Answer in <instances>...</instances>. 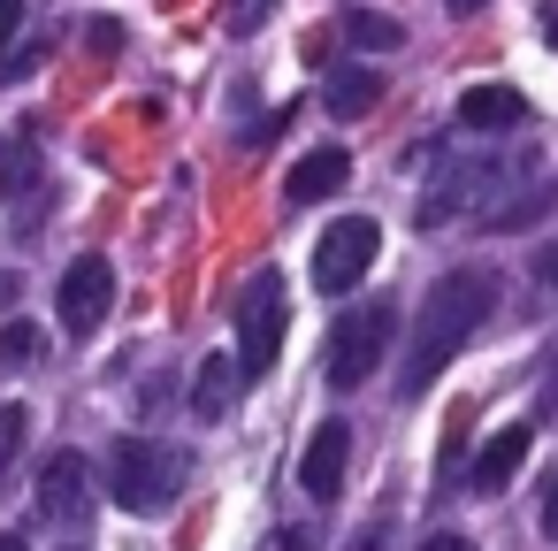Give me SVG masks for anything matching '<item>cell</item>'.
<instances>
[{
    "instance_id": "cell-1",
    "label": "cell",
    "mask_w": 558,
    "mask_h": 551,
    "mask_svg": "<svg viewBox=\"0 0 558 551\" xmlns=\"http://www.w3.org/2000/svg\"><path fill=\"white\" fill-rule=\"evenodd\" d=\"M489 307H497V268H451V276H436V291H428L421 314H413V345H405L398 391L421 398V391L451 368V352L489 322Z\"/></svg>"
},
{
    "instance_id": "cell-2",
    "label": "cell",
    "mask_w": 558,
    "mask_h": 551,
    "mask_svg": "<svg viewBox=\"0 0 558 551\" xmlns=\"http://www.w3.org/2000/svg\"><path fill=\"white\" fill-rule=\"evenodd\" d=\"M184 475H192V459L169 436H123L116 459H108V490H116L123 513H169L177 490H184Z\"/></svg>"
},
{
    "instance_id": "cell-3",
    "label": "cell",
    "mask_w": 558,
    "mask_h": 551,
    "mask_svg": "<svg viewBox=\"0 0 558 551\" xmlns=\"http://www.w3.org/2000/svg\"><path fill=\"white\" fill-rule=\"evenodd\" d=\"M390 352V299H367V307H344L329 322V352H322V375L329 391H360Z\"/></svg>"
},
{
    "instance_id": "cell-4",
    "label": "cell",
    "mask_w": 558,
    "mask_h": 551,
    "mask_svg": "<svg viewBox=\"0 0 558 551\" xmlns=\"http://www.w3.org/2000/svg\"><path fill=\"white\" fill-rule=\"evenodd\" d=\"M505 184H512V169L489 161V154H459V161H444V169L428 177V192H421V230H444V223L482 215L489 192H505Z\"/></svg>"
},
{
    "instance_id": "cell-5",
    "label": "cell",
    "mask_w": 558,
    "mask_h": 551,
    "mask_svg": "<svg viewBox=\"0 0 558 551\" xmlns=\"http://www.w3.org/2000/svg\"><path fill=\"white\" fill-rule=\"evenodd\" d=\"M230 314H238V375L253 383V375H268L276 352H283V276H276V268L245 276V291H238Z\"/></svg>"
},
{
    "instance_id": "cell-6",
    "label": "cell",
    "mask_w": 558,
    "mask_h": 551,
    "mask_svg": "<svg viewBox=\"0 0 558 551\" xmlns=\"http://www.w3.org/2000/svg\"><path fill=\"white\" fill-rule=\"evenodd\" d=\"M375 253H383V230H375L367 215H344V223H329V238L314 245V284H322V291H360V276L375 268Z\"/></svg>"
},
{
    "instance_id": "cell-7",
    "label": "cell",
    "mask_w": 558,
    "mask_h": 551,
    "mask_svg": "<svg viewBox=\"0 0 558 551\" xmlns=\"http://www.w3.org/2000/svg\"><path fill=\"white\" fill-rule=\"evenodd\" d=\"M54 307H62V330H70V337H93V330L108 322V307H116V268H108L100 253L70 261V268H62Z\"/></svg>"
},
{
    "instance_id": "cell-8",
    "label": "cell",
    "mask_w": 558,
    "mask_h": 551,
    "mask_svg": "<svg viewBox=\"0 0 558 551\" xmlns=\"http://www.w3.org/2000/svg\"><path fill=\"white\" fill-rule=\"evenodd\" d=\"M39 513H47L54 528H77V520L93 513V467H85V452H54V459L39 467Z\"/></svg>"
},
{
    "instance_id": "cell-9",
    "label": "cell",
    "mask_w": 558,
    "mask_h": 551,
    "mask_svg": "<svg viewBox=\"0 0 558 551\" xmlns=\"http://www.w3.org/2000/svg\"><path fill=\"white\" fill-rule=\"evenodd\" d=\"M527 452H535V429H527V421L497 429V436L474 452V475H466V490H474V498H497V490H505V482L527 467Z\"/></svg>"
},
{
    "instance_id": "cell-10",
    "label": "cell",
    "mask_w": 558,
    "mask_h": 551,
    "mask_svg": "<svg viewBox=\"0 0 558 551\" xmlns=\"http://www.w3.org/2000/svg\"><path fill=\"white\" fill-rule=\"evenodd\" d=\"M459 123H466L474 139H505V131L527 123V100H520L512 85H466V93H459Z\"/></svg>"
},
{
    "instance_id": "cell-11",
    "label": "cell",
    "mask_w": 558,
    "mask_h": 551,
    "mask_svg": "<svg viewBox=\"0 0 558 551\" xmlns=\"http://www.w3.org/2000/svg\"><path fill=\"white\" fill-rule=\"evenodd\" d=\"M344 177H352V154H344V146H314V154H299V161H291L283 192H291V207H314V200L344 192Z\"/></svg>"
},
{
    "instance_id": "cell-12",
    "label": "cell",
    "mask_w": 558,
    "mask_h": 551,
    "mask_svg": "<svg viewBox=\"0 0 558 551\" xmlns=\"http://www.w3.org/2000/svg\"><path fill=\"white\" fill-rule=\"evenodd\" d=\"M344 459H352V429H344V421H322L314 444H306V459H299V490H306V498H329V490L344 482Z\"/></svg>"
},
{
    "instance_id": "cell-13",
    "label": "cell",
    "mask_w": 558,
    "mask_h": 551,
    "mask_svg": "<svg viewBox=\"0 0 558 551\" xmlns=\"http://www.w3.org/2000/svg\"><path fill=\"white\" fill-rule=\"evenodd\" d=\"M322 100H329L337 123H352V116H367V108L383 100V70H375V62H344V70H329Z\"/></svg>"
},
{
    "instance_id": "cell-14",
    "label": "cell",
    "mask_w": 558,
    "mask_h": 551,
    "mask_svg": "<svg viewBox=\"0 0 558 551\" xmlns=\"http://www.w3.org/2000/svg\"><path fill=\"white\" fill-rule=\"evenodd\" d=\"M550 207H558V184H550V177H535L520 200L505 192L497 207H482V230H527V223H535V215H550Z\"/></svg>"
},
{
    "instance_id": "cell-15",
    "label": "cell",
    "mask_w": 558,
    "mask_h": 551,
    "mask_svg": "<svg viewBox=\"0 0 558 551\" xmlns=\"http://www.w3.org/2000/svg\"><path fill=\"white\" fill-rule=\"evenodd\" d=\"M344 39H352L360 55H398V47H405V24L383 16V9H344Z\"/></svg>"
},
{
    "instance_id": "cell-16",
    "label": "cell",
    "mask_w": 558,
    "mask_h": 551,
    "mask_svg": "<svg viewBox=\"0 0 558 551\" xmlns=\"http://www.w3.org/2000/svg\"><path fill=\"white\" fill-rule=\"evenodd\" d=\"M238 383H245V375H238V360H207V368H199V383H192L199 421H222V414L238 406Z\"/></svg>"
},
{
    "instance_id": "cell-17",
    "label": "cell",
    "mask_w": 558,
    "mask_h": 551,
    "mask_svg": "<svg viewBox=\"0 0 558 551\" xmlns=\"http://www.w3.org/2000/svg\"><path fill=\"white\" fill-rule=\"evenodd\" d=\"M32 184H39V154H32V146H0V192L24 200Z\"/></svg>"
},
{
    "instance_id": "cell-18",
    "label": "cell",
    "mask_w": 558,
    "mask_h": 551,
    "mask_svg": "<svg viewBox=\"0 0 558 551\" xmlns=\"http://www.w3.org/2000/svg\"><path fill=\"white\" fill-rule=\"evenodd\" d=\"M24 429H32V414H24V406H0V475H9V459L24 452Z\"/></svg>"
},
{
    "instance_id": "cell-19",
    "label": "cell",
    "mask_w": 558,
    "mask_h": 551,
    "mask_svg": "<svg viewBox=\"0 0 558 551\" xmlns=\"http://www.w3.org/2000/svg\"><path fill=\"white\" fill-rule=\"evenodd\" d=\"M0 360H39V330L32 322H9V330H0Z\"/></svg>"
},
{
    "instance_id": "cell-20",
    "label": "cell",
    "mask_w": 558,
    "mask_h": 551,
    "mask_svg": "<svg viewBox=\"0 0 558 551\" xmlns=\"http://www.w3.org/2000/svg\"><path fill=\"white\" fill-rule=\"evenodd\" d=\"M268 9H276V0H230V32H238V39H253V32L268 24Z\"/></svg>"
},
{
    "instance_id": "cell-21",
    "label": "cell",
    "mask_w": 558,
    "mask_h": 551,
    "mask_svg": "<svg viewBox=\"0 0 558 551\" xmlns=\"http://www.w3.org/2000/svg\"><path fill=\"white\" fill-rule=\"evenodd\" d=\"M535 414L558 421V352H550V368H543V383H535Z\"/></svg>"
},
{
    "instance_id": "cell-22",
    "label": "cell",
    "mask_w": 558,
    "mask_h": 551,
    "mask_svg": "<svg viewBox=\"0 0 558 551\" xmlns=\"http://www.w3.org/2000/svg\"><path fill=\"white\" fill-rule=\"evenodd\" d=\"M85 47H93V55H116V47H123V24H108V16L85 24Z\"/></svg>"
},
{
    "instance_id": "cell-23",
    "label": "cell",
    "mask_w": 558,
    "mask_h": 551,
    "mask_svg": "<svg viewBox=\"0 0 558 551\" xmlns=\"http://www.w3.org/2000/svg\"><path fill=\"white\" fill-rule=\"evenodd\" d=\"M16 24H24V0H0V55H9V39H16Z\"/></svg>"
},
{
    "instance_id": "cell-24",
    "label": "cell",
    "mask_w": 558,
    "mask_h": 551,
    "mask_svg": "<svg viewBox=\"0 0 558 551\" xmlns=\"http://www.w3.org/2000/svg\"><path fill=\"white\" fill-rule=\"evenodd\" d=\"M421 551H474V536H459V528H451V536H428Z\"/></svg>"
},
{
    "instance_id": "cell-25",
    "label": "cell",
    "mask_w": 558,
    "mask_h": 551,
    "mask_svg": "<svg viewBox=\"0 0 558 551\" xmlns=\"http://www.w3.org/2000/svg\"><path fill=\"white\" fill-rule=\"evenodd\" d=\"M535 268H543V284H550V291H558V238H550V245H543V261H535Z\"/></svg>"
},
{
    "instance_id": "cell-26",
    "label": "cell",
    "mask_w": 558,
    "mask_h": 551,
    "mask_svg": "<svg viewBox=\"0 0 558 551\" xmlns=\"http://www.w3.org/2000/svg\"><path fill=\"white\" fill-rule=\"evenodd\" d=\"M543 528H550V536H558V482H550V490H543Z\"/></svg>"
},
{
    "instance_id": "cell-27",
    "label": "cell",
    "mask_w": 558,
    "mask_h": 551,
    "mask_svg": "<svg viewBox=\"0 0 558 551\" xmlns=\"http://www.w3.org/2000/svg\"><path fill=\"white\" fill-rule=\"evenodd\" d=\"M489 0H444V16H482Z\"/></svg>"
},
{
    "instance_id": "cell-28",
    "label": "cell",
    "mask_w": 558,
    "mask_h": 551,
    "mask_svg": "<svg viewBox=\"0 0 558 551\" xmlns=\"http://www.w3.org/2000/svg\"><path fill=\"white\" fill-rule=\"evenodd\" d=\"M543 39L558 47V0H550V9H543Z\"/></svg>"
},
{
    "instance_id": "cell-29",
    "label": "cell",
    "mask_w": 558,
    "mask_h": 551,
    "mask_svg": "<svg viewBox=\"0 0 558 551\" xmlns=\"http://www.w3.org/2000/svg\"><path fill=\"white\" fill-rule=\"evenodd\" d=\"M276 551H306V536H299V528H283V536H276Z\"/></svg>"
},
{
    "instance_id": "cell-30",
    "label": "cell",
    "mask_w": 558,
    "mask_h": 551,
    "mask_svg": "<svg viewBox=\"0 0 558 551\" xmlns=\"http://www.w3.org/2000/svg\"><path fill=\"white\" fill-rule=\"evenodd\" d=\"M16 299V268H0V307H9Z\"/></svg>"
},
{
    "instance_id": "cell-31",
    "label": "cell",
    "mask_w": 558,
    "mask_h": 551,
    "mask_svg": "<svg viewBox=\"0 0 558 551\" xmlns=\"http://www.w3.org/2000/svg\"><path fill=\"white\" fill-rule=\"evenodd\" d=\"M0 551H24V543H16V536H0Z\"/></svg>"
},
{
    "instance_id": "cell-32",
    "label": "cell",
    "mask_w": 558,
    "mask_h": 551,
    "mask_svg": "<svg viewBox=\"0 0 558 551\" xmlns=\"http://www.w3.org/2000/svg\"><path fill=\"white\" fill-rule=\"evenodd\" d=\"M70 551H85V543H70Z\"/></svg>"
}]
</instances>
